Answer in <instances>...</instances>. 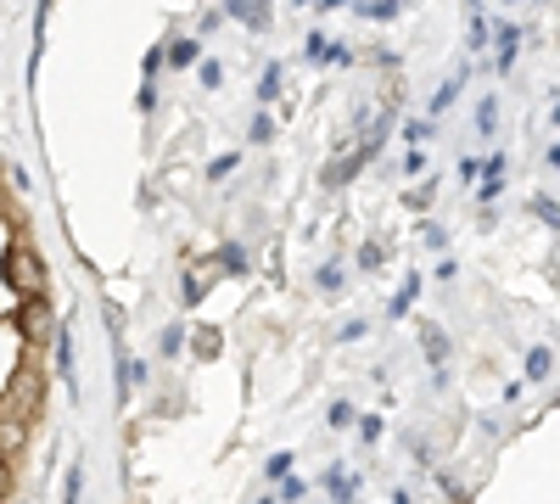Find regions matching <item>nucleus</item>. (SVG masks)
I'll return each mask as SVG.
<instances>
[{"instance_id":"1","label":"nucleus","mask_w":560,"mask_h":504,"mask_svg":"<svg viewBox=\"0 0 560 504\" xmlns=\"http://www.w3.org/2000/svg\"><path fill=\"white\" fill-rule=\"evenodd\" d=\"M7 493H12V460L0 454V499H7Z\"/></svg>"}]
</instances>
